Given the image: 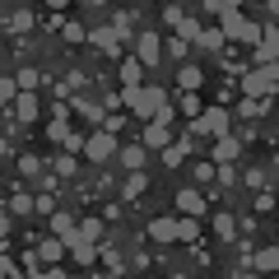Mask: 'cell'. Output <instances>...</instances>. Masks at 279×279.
<instances>
[{
    "mask_svg": "<svg viewBox=\"0 0 279 279\" xmlns=\"http://www.w3.org/2000/svg\"><path fill=\"white\" fill-rule=\"evenodd\" d=\"M181 84H191V88H196V84H200V70H196V66H186V70H181Z\"/></svg>",
    "mask_w": 279,
    "mask_h": 279,
    "instance_id": "cell-1",
    "label": "cell"
}]
</instances>
